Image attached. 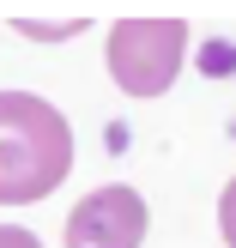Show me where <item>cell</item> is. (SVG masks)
<instances>
[{"label":"cell","instance_id":"2","mask_svg":"<svg viewBox=\"0 0 236 248\" xmlns=\"http://www.w3.org/2000/svg\"><path fill=\"white\" fill-rule=\"evenodd\" d=\"M182 55H188V24L182 18H121L109 31V79L127 97H164L182 73Z\"/></svg>","mask_w":236,"mask_h":248},{"label":"cell","instance_id":"5","mask_svg":"<svg viewBox=\"0 0 236 248\" xmlns=\"http://www.w3.org/2000/svg\"><path fill=\"white\" fill-rule=\"evenodd\" d=\"M0 248H43V242H36V230H24V224H0Z\"/></svg>","mask_w":236,"mask_h":248},{"label":"cell","instance_id":"1","mask_svg":"<svg viewBox=\"0 0 236 248\" xmlns=\"http://www.w3.org/2000/svg\"><path fill=\"white\" fill-rule=\"evenodd\" d=\"M73 170V127L48 97L0 91V206L55 194Z\"/></svg>","mask_w":236,"mask_h":248},{"label":"cell","instance_id":"3","mask_svg":"<svg viewBox=\"0 0 236 248\" xmlns=\"http://www.w3.org/2000/svg\"><path fill=\"white\" fill-rule=\"evenodd\" d=\"M145 200L127 182L91 188L79 206L67 212V248H140L145 242Z\"/></svg>","mask_w":236,"mask_h":248},{"label":"cell","instance_id":"4","mask_svg":"<svg viewBox=\"0 0 236 248\" xmlns=\"http://www.w3.org/2000/svg\"><path fill=\"white\" fill-rule=\"evenodd\" d=\"M218 230H224V242L236 248V182L224 188V200H218Z\"/></svg>","mask_w":236,"mask_h":248}]
</instances>
